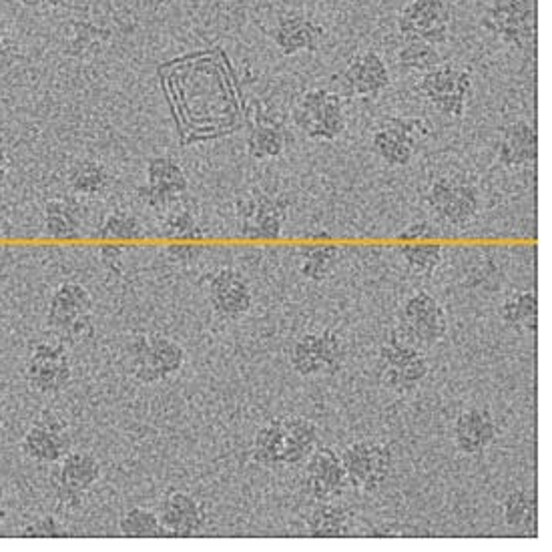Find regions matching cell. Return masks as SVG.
Wrapping results in <instances>:
<instances>
[{
    "mask_svg": "<svg viewBox=\"0 0 552 552\" xmlns=\"http://www.w3.org/2000/svg\"><path fill=\"white\" fill-rule=\"evenodd\" d=\"M69 5V0H43L41 11H57Z\"/></svg>",
    "mask_w": 552,
    "mask_h": 552,
    "instance_id": "cell-48",
    "label": "cell"
},
{
    "mask_svg": "<svg viewBox=\"0 0 552 552\" xmlns=\"http://www.w3.org/2000/svg\"><path fill=\"white\" fill-rule=\"evenodd\" d=\"M147 173V183L155 185L159 189H165L173 195H187L189 181L183 171V167L173 159V157H151L145 167Z\"/></svg>",
    "mask_w": 552,
    "mask_h": 552,
    "instance_id": "cell-26",
    "label": "cell"
},
{
    "mask_svg": "<svg viewBox=\"0 0 552 552\" xmlns=\"http://www.w3.org/2000/svg\"><path fill=\"white\" fill-rule=\"evenodd\" d=\"M400 255L412 275L430 278L444 259V247L440 243H408L400 247Z\"/></svg>",
    "mask_w": 552,
    "mask_h": 552,
    "instance_id": "cell-27",
    "label": "cell"
},
{
    "mask_svg": "<svg viewBox=\"0 0 552 552\" xmlns=\"http://www.w3.org/2000/svg\"><path fill=\"white\" fill-rule=\"evenodd\" d=\"M286 143V131L278 121L271 117H259L247 137V153L255 161L275 159L286 151Z\"/></svg>",
    "mask_w": 552,
    "mask_h": 552,
    "instance_id": "cell-21",
    "label": "cell"
},
{
    "mask_svg": "<svg viewBox=\"0 0 552 552\" xmlns=\"http://www.w3.org/2000/svg\"><path fill=\"white\" fill-rule=\"evenodd\" d=\"M9 53H13V41H11L5 21L0 19V57H7Z\"/></svg>",
    "mask_w": 552,
    "mask_h": 552,
    "instance_id": "cell-47",
    "label": "cell"
},
{
    "mask_svg": "<svg viewBox=\"0 0 552 552\" xmlns=\"http://www.w3.org/2000/svg\"><path fill=\"white\" fill-rule=\"evenodd\" d=\"M440 235L438 227L432 221H416L410 223L402 233L400 239H412V241H420V239H436Z\"/></svg>",
    "mask_w": 552,
    "mask_h": 552,
    "instance_id": "cell-44",
    "label": "cell"
},
{
    "mask_svg": "<svg viewBox=\"0 0 552 552\" xmlns=\"http://www.w3.org/2000/svg\"><path fill=\"white\" fill-rule=\"evenodd\" d=\"M354 510L336 500L316 502L308 514V530L314 538H344L352 536Z\"/></svg>",
    "mask_w": 552,
    "mask_h": 552,
    "instance_id": "cell-17",
    "label": "cell"
},
{
    "mask_svg": "<svg viewBox=\"0 0 552 552\" xmlns=\"http://www.w3.org/2000/svg\"><path fill=\"white\" fill-rule=\"evenodd\" d=\"M346 131V113H344V103L342 97L334 93V97L330 99L324 115L320 121H316L310 131L306 133V137H310L312 141H336L344 135Z\"/></svg>",
    "mask_w": 552,
    "mask_h": 552,
    "instance_id": "cell-31",
    "label": "cell"
},
{
    "mask_svg": "<svg viewBox=\"0 0 552 552\" xmlns=\"http://www.w3.org/2000/svg\"><path fill=\"white\" fill-rule=\"evenodd\" d=\"M95 304L85 286L75 282L61 284L47 310V326L65 346H79L95 332Z\"/></svg>",
    "mask_w": 552,
    "mask_h": 552,
    "instance_id": "cell-1",
    "label": "cell"
},
{
    "mask_svg": "<svg viewBox=\"0 0 552 552\" xmlns=\"http://www.w3.org/2000/svg\"><path fill=\"white\" fill-rule=\"evenodd\" d=\"M394 470V452L392 446L382 444V442H372V450H370V476L364 484L366 494L376 492L378 488H382V484L390 478Z\"/></svg>",
    "mask_w": 552,
    "mask_h": 552,
    "instance_id": "cell-35",
    "label": "cell"
},
{
    "mask_svg": "<svg viewBox=\"0 0 552 552\" xmlns=\"http://www.w3.org/2000/svg\"><path fill=\"white\" fill-rule=\"evenodd\" d=\"M27 384L41 396H57L69 388L73 366L63 342H37L27 360Z\"/></svg>",
    "mask_w": 552,
    "mask_h": 552,
    "instance_id": "cell-3",
    "label": "cell"
},
{
    "mask_svg": "<svg viewBox=\"0 0 552 552\" xmlns=\"http://www.w3.org/2000/svg\"><path fill=\"white\" fill-rule=\"evenodd\" d=\"M159 522L163 536L191 538L199 536L207 526L205 506L183 490H169L159 504Z\"/></svg>",
    "mask_w": 552,
    "mask_h": 552,
    "instance_id": "cell-8",
    "label": "cell"
},
{
    "mask_svg": "<svg viewBox=\"0 0 552 552\" xmlns=\"http://www.w3.org/2000/svg\"><path fill=\"white\" fill-rule=\"evenodd\" d=\"M454 193H456V173L440 175L430 183L424 195V201L428 209L434 213V217H438L444 211V207L454 199Z\"/></svg>",
    "mask_w": 552,
    "mask_h": 552,
    "instance_id": "cell-37",
    "label": "cell"
},
{
    "mask_svg": "<svg viewBox=\"0 0 552 552\" xmlns=\"http://www.w3.org/2000/svg\"><path fill=\"white\" fill-rule=\"evenodd\" d=\"M436 308H440L438 300L432 298L426 292H418L414 296H410L404 306H402V322L406 324H414L422 318H426L428 314H432Z\"/></svg>",
    "mask_w": 552,
    "mask_h": 552,
    "instance_id": "cell-40",
    "label": "cell"
},
{
    "mask_svg": "<svg viewBox=\"0 0 552 552\" xmlns=\"http://www.w3.org/2000/svg\"><path fill=\"white\" fill-rule=\"evenodd\" d=\"M203 290L211 310L223 320L237 322L251 312V286L241 271L233 267H221L207 273L203 278Z\"/></svg>",
    "mask_w": 552,
    "mask_h": 552,
    "instance_id": "cell-5",
    "label": "cell"
},
{
    "mask_svg": "<svg viewBox=\"0 0 552 552\" xmlns=\"http://www.w3.org/2000/svg\"><path fill=\"white\" fill-rule=\"evenodd\" d=\"M450 9L444 0H410L400 11L396 29L402 41H424L442 47L450 37Z\"/></svg>",
    "mask_w": 552,
    "mask_h": 552,
    "instance_id": "cell-4",
    "label": "cell"
},
{
    "mask_svg": "<svg viewBox=\"0 0 552 552\" xmlns=\"http://www.w3.org/2000/svg\"><path fill=\"white\" fill-rule=\"evenodd\" d=\"M69 422L55 410H43L27 430L21 452L37 464H59L71 452Z\"/></svg>",
    "mask_w": 552,
    "mask_h": 552,
    "instance_id": "cell-6",
    "label": "cell"
},
{
    "mask_svg": "<svg viewBox=\"0 0 552 552\" xmlns=\"http://www.w3.org/2000/svg\"><path fill=\"white\" fill-rule=\"evenodd\" d=\"M137 199L143 203V205H147L149 209H153V211H157V213H167L173 205H177L181 199H185V195H173V193H169V191H165V189H159V187H155V185H141V187H137Z\"/></svg>",
    "mask_w": 552,
    "mask_h": 552,
    "instance_id": "cell-39",
    "label": "cell"
},
{
    "mask_svg": "<svg viewBox=\"0 0 552 552\" xmlns=\"http://www.w3.org/2000/svg\"><path fill=\"white\" fill-rule=\"evenodd\" d=\"M318 352L322 360V376H336L348 360V346L338 330L326 328L318 332Z\"/></svg>",
    "mask_w": 552,
    "mask_h": 552,
    "instance_id": "cell-30",
    "label": "cell"
},
{
    "mask_svg": "<svg viewBox=\"0 0 552 552\" xmlns=\"http://www.w3.org/2000/svg\"><path fill=\"white\" fill-rule=\"evenodd\" d=\"M19 3L25 9H37V11H41V7H43V0H19Z\"/></svg>",
    "mask_w": 552,
    "mask_h": 552,
    "instance_id": "cell-51",
    "label": "cell"
},
{
    "mask_svg": "<svg viewBox=\"0 0 552 552\" xmlns=\"http://www.w3.org/2000/svg\"><path fill=\"white\" fill-rule=\"evenodd\" d=\"M342 251L336 245H308L302 247L300 257V273L310 282H326L330 280L338 263Z\"/></svg>",
    "mask_w": 552,
    "mask_h": 552,
    "instance_id": "cell-25",
    "label": "cell"
},
{
    "mask_svg": "<svg viewBox=\"0 0 552 552\" xmlns=\"http://www.w3.org/2000/svg\"><path fill=\"white\" fill-rule=\"evenodd\" d=\"M498 436V426L490 410L470 408L458 414L454 422V444L466 456H478Z\"/></svg>",
    "mask_w": 552,
    "mask_h": 552,
    "instance_id": "cell-11",
    "label": "cell"
},
{
    "mask_svg": "<svg viewBox=\"0 0 552 552\" xmlns=\"http://www.w3.org/2000/svg\"><path fill=\"white\" fill-rule=\"evenodd\" d=\"M5 516H7V494H5L3 484H0V524H3Z\"/></svg>",
    "mask_w": 552,
    "mask_h": 552,
    "instance_id": "cell-49",
    "label": "cell"
},
{
    "mask_svg": "<svg viewBox=\"0 0 552 552\" xmlns=\"http://www.w3.org/2000/svg\"><path fill=\"white\" fill-rule=\"evenodd\" d=\"M67 183L77 197H105L113 185L111 171L95 159H79L67 171Z\"/></svg>",
    "mask_w": 552,
    "mask_h": 552,
    "instance_id": "cell-18",
    "label": "cell"
},
{
    "mask_svg": "<svg viewBox=\"0 0 552 552\" xmlns=\"http://www.w3.org/2000/svg\"><path fill=\"white\" fill-rule=\"evenodd\" d=\"M85 211L73 199H51L45 205V235L51 239H79L83 235Z\"/></svg>",
    "mask_w": 552,
    "mask_h": 552,
    "instance_id": "cell-19",
    "label": "cell"
},
{
    "mask_svg": "<svg viewBox=\"0 0 552 552\" xmlns=\"http://www.w3.org/2000/svg\"><path fill=\"white\" fill-rule=\"evenodd\" d=\"M500 320L518 334L536 336L538 332V296L534 290L514 292L500 306Z\"/></svg>",
    "mask_w": 552,
    "mask_h": 552,
    "instance_id": "cell-20",
    "label": "cell"
},
{
    "mask_svg": "<svg viewBox=\"0 0 552 552\" xmlns=\"http://www.w3.org/2000/svg\"><path fill=\"white\" fill-rule=\"evenodd\" d=\"M286 430L282 424V416L261 426L253 440V462L263 468L282 466L284 446H286Z\"/></svg>",
    "mask_w": 552,
    "mask_h": 552,
    "instance_id": "cell-24",
    "label": "cell"
},
{
    "mask_svg": "<svg viewBox=\"0 0 552 552\" xmlns=\"http://www.w3.org/2000/svg\"><path fill=\"white\" fill-rule=\"evenodd\" d=\"M496 159L504 169L516 171V169H524V167H534L538 159H532L530 155H526L524 151H520L518 147L510 145L504 139H498L496 143Z\"/></svg>",
    "mask_w": 552,
    "mask_h": 552,
    "instance_id": "cell-41",
    "label": "cell"
},
{
    "mask_svg": "<svg viewBox=\"0 0 552 552\" xmlns=\"http://www.w3.org/2000/svg\"><path fill=\"white\" fill-rule=\"evenodd\" d=\"M55 498H57L55 508H57L59 516L77 514L89 502L87 492H77V490H69V488H59V486H55Z\"/></svg>",
    "mask_w": 552,
    "mask_h": 552,
    "instance_id": "cell-43",
    "label": "cell"
},
{
    "mask_svg": "<svg viewBox=\"0 0 552 552\" xmlns=\"http://www.w3.org/2000/svg\"><path fill=\"white\" fill-rule=\"evenodd\" d=\"M472 89H474L472 73L468 69H462L450 63H440L432 71L422 73V79L418 83V91L424 95L428 103H434L448 95H462L470 99Z\"/></svg>",
    "mask_w": 552,
    "mask_h": 552,
    "instance_id": "cell-13",
    "label": "cell"
},
{
    "mask_svg": "<svg viewBox=\"0 0 552 552\" xmlns=\"http://www.w3.org/2000/svg\"><path fill=\"white\" fill-rule=\"evenodd\" d=\"M269 37L284 57H296L316 53L326 39V29L304 13H286L278 17Z\"/></svg>",
    "mask_w": 552,
    "mask_h": 552,
    "instance_id": "cell-9",
    "label": "cell"
},
{
    "mask_svg": "<svg viewBox=\"0 0 552 552\" xmlns=\"http://www.w3.org/2000/svg\"><path fill=\"white\" fill-rule=\"evenodd\" d=\"M290 364L302 378L322 376V360L318 352V334H304L296 340L290 352Z\"/></svg>",
    "mask_w": 552,
    "mask_h": 552,
    "instance_id": "cell-32",
    "label": "cell"
},
{
    "mask_svg": "<svg viewBox=\"0 0 552 552\" xmlns=\"http://www.w3.org/2000/svg\"><path fill=\"white\" fill-rule=\"evenodd\" d=\"M199 251H201L199 245H189V243H177V245L167 247V253H169L171 261H179V263L193 261Z\"/></svg>",
    "mask_w": 552,
    "mask_h": 552,
    "instance_id": "cell-45",
    "label": "cell"
},
{
    "mask_svg": "<svg viewBox=\"0 0 552 552\" xmlns=\"http://www.w3.org/2000/svg\"><path fill=\"white\" fill-rule=\"evenodd\" d=\"M306 492L316 502H332L350 486L342 458L330 446H316L306 460Z\"/></svg>",
    "mask_w": 552,
    "mask_h": 552,
    "instance_id": "cell-7",
    "label": "cell"
},
{
    "mask_svg": "<svg viewBox=\"0 0 552 552\" xmlns=\"http://www.w3.org/2000/svg\"><path fill=\"white\" fill-rule=\"evenodd\" d=\"M123 253H125V249L121 245H103L101 247V259L109 267H115L117 263H121Z\"/></svg>",
    "mask_w": 552,
    "mask_h": 552,
    "instance_id": "cell-46",
    "label": "cell"
},
{
    "mask_svg": "<svg viewBox=\"0 0 552 552\" xmlns=\"http://www.w3.org/2000/svg\"><path fill=\"white\" fill-rule=\"evenodd\" d=\"M344 85L360 99H378L390 87V71L376 51H364L350 59Z\"/></svg>",
    "mask_w": 552,
    "mask_h": 552,
    "instance_id": "cell-10",
    "label": "cell"
},
{
    "mask_svg": "<svg viewBox=\"0 0 552 552\" xmlns=\"http://www.w3.org/2000/svg\"><path fill=\"white\" fill-rule=\"evenodd\" d=\"M482 209V193L476 181L470 175L456 173V193L454 199L444 207V211L436 217L438 221L452 225V227H466L470 225Z\"/></svg>",
    "mask_w": 552,
    "mask_h": 552,
    "instance_id": "cell-15",
    "label": "cell"
},
{
    "mask_svg": "<svg viewBox=\"0 0 552 552\" xmlns=\"http://www.w3.org/2000/svg\"><path fill=\"white\" fill-rule=\"evenodd\" d=\"M101 239H141L145 237L143 223L125 209H113L101 223L99 229Z\"/></svg>",
    "mask_w": 552,
    "mask_h": 552,
    "instance_id": "cell-34",
    "label": "cell"
},
{
    "mask_svg": "<svg viewBox=\"0 0 552 552\" xmlns=\"http://www.w3.org/2000/svg\"><path fill=\"white\" fill-rule=\"evenodd\" d=\"M286 436L298 444L314 450L320 444V428L304 416H282Z\"/></svg>",
    "mask_w": 552,
    "mask_h": 552,
    "instance_id": "cell-38",
    "label": "cell"
},
{
    "mask_svg": "<svg viewBox=\"0 0 552 552\" xmlns=\"http://www.w3.org/2000/svg\"><path fill=\"white\" fill-rule=\"evenodd\" d=\"M161 233H163V237H169V239H201L203 237L197 215L185 199H181L167 213H163Z\"/></svg>",
    "mask_w": 552,
    "mask_h": 552,
    "instance_id": "cell-28",
    "label": "cell"
},
{
    "mask_svg": "<svg viewBox=\"0 0 552 552\" xmlns=\"http://www.w3.org/2000/svg\"><path fill=\"white\" fill-rule=\"evenodd\" d=\"M480 25L506 47L524 53L536 47L538 25L534 0H492Z\"/></svg>",
    "mask_w": 552,
    "mask_h": 552,
    "instance_id": "cell-2",
    "label": "cell"
},
{
    "mask_svg": "<svg viewBox=\"0 0 552 552\" xmlns=\"http://www.w3.org/2000/svg\"><path fill=\"white\" fill-rule=\"evenodd\" d=\"M185 360L187 356L179 342L163 334H149L147 350L137 356L133 364L139 370L155 376L159 382H165L183 370Z\"/></svg>",
    "mask_w": 552,
    "mask_h": 552,
    "instance_id": "cell-12",
    "label": "cell"
},
{
    "mask_svg": "<svg viewBox=\"0 0 552 552\" xmlns=\"http://www.w3.org/2000/svg\"><path fill=\"white\" fill-rule=\"evenodd\" d=\"M372 149L386 165L406 167L414 159L418 145L390 129L386 123H380L372 135Z\"/></svg>",
    "mask_w": 552,
    "mask_h": 552,
    "instance_id": "cell-22",
    "label": "cell"
},
{
    "mask_svg": "<svg viewBox=\"0 0 552 552\" xmlns=\"http://www.w3.org/2000/svg\"><path fill=\"white\" fill-rule=\"evenodd\" d=\"M119 532L127 538H159L163 528L157 512L133 506L119 520Z\"/></svg>",
    "mask_w": 552,
    "mask_h": 552,
    "instance_id": "cell-33",
    "label": "cell"
},
{
    "mask_svg": "<svg viewBox=\"0 0 552 552\" xmlns=\"http://www.w3.org/2000/svg\"><path fill=\"white\" fill-rule=\"evenodd\" d=\"M498 139L508 141L510 145H514L520 151H524L526 155H530L532 159H538V131H536L534 123H528L524 119L512 121L500 129Z\"/></svg>",
    "mask_w": 552,
    "mask_h": 552,
    "instance_id": "cell-36",
    "label": "cell"
},
{
    "mask_svg": "<svg viewBox=\"0 0 552 552\" xmlns=\"http://www.w3.org/2000/svg\"><path fill=\"white\" fill-rule=\"evenodd\" d=\"M430 374V364L422 352L412 356L398 368H378L380 384L396 394H408L416 390Z\"/></svg>",
    "mask_w": 552,
    "mask_h": 552,
    "instance_id": "cell-23",
    "label": "cell"
},
{
    "mask_svg": "<svg viewBox=\"0 0 552 552\" xmlns=\"http://www.w3.org/2000/svg\"><path fill=\"white\" fill-rule=\"evenodd\" d=\"M23 536L25 538H63L65 528L55 514H47L43 518L33 520L31 524H27L23 528Z\"/></svg>",
    "mask_w": 552,
    "mask_h": 552,
    "instance_id": "cell-42",
    "label": "cell"
},
{
    "mask_svg": "<svg viewBox=\"0 0 552 552\" xmlns=\"http://www.w3.org/2000/svg\"><path fill=\"white\" fill-rule=\"evenodd\" d=\"M7 171H9V157L3 149H0V179H5Z\"/></svg>",
    "mask_w": 552,
    "mask_h": 552,
    "instance_id": "cell-50",
    "label": "cell"
},
{
    "mask_svg": "<svg viewBox=\"0 0 552 552\" xmlns=\"http://www.w3.org/2000/svg\"><path fill=\"white\" fill-rule=\"evenodd\" d=\"M396 61L402 69L406 71H416V73H426L438 67L442 61V55L438 53V47H432L424 41L412 39V41H402V47L398 49Z\"/></svg>",
    "mask_w": 552,
    "mask_h": 552,
    "instance_id": "cell-29",
    "label": "cell"
},
{
    "mask_svg": "<svg viewBox=\"0 0 552 552\" xmlns=\"http://www.w3.org/2000/svg\"><path fill=\"white\" fill-rule=\"evenodd\" d=\"M504 524L522 534L538 536V496L536 490H512L500 502Z\"/></svg>",
    "mask_w": 552,
    "mask_h": 552,
    "instance_id": "cell-16",
    "label": "cell"
},
{
    "mask_svg": "<svg viewBox=\"0 0 552 552\" xmlns=\"http://www.w3.org/2000/svg\"><path fill=\"white\" fill-rule=\"evenodd\" d=\"M101 472V462L95 454L87 450H71L63 460H59L53 480L59 488L89 494L93 486L101 480Z\"/></svg>",
    "mask_w": 552,
    "mask_h": 552,
    "instance_id": "cell-14",
    "label": "cell"
},
{
    "mask_svg": "<svg viewBox=\"0 0 552 552\" xmlns=\"http://www.w3.org/2000/svg\"><path fill=\"white\" fill-rule=\"evenodd\" d=\"M5 426V398L3 392H0V428Z\"/></svg>",
    "mask_w": 552,
    "mask_h": 552,
    "instance_id": "cell-52",
    "label": "cell"
}]
</instances>
